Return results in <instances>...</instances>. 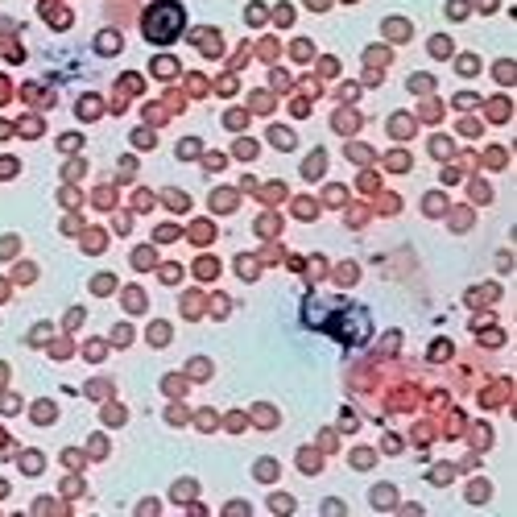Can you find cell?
<instances>
[{
  "label": "cell",
  "mask_w": 517,
  "mask_h": 517,
  "mask_svg": "<svg viewBox=\"0 0 517 517\" xmlns=\"http://www.w3.org/2000/svg\"><path fill=\"white\" fill-rule=\"evenodd\" d=\"M335 319H315V327H323L327 335H335L340 343H361L364 335H369V315L361 311V306H332Z\"/></svg>",
  "instance_id": "obj_1"
},
{
  "label": "cell",
  "mask_w": 517,
  "mask_h": 517,
  "mask_svg": "<svg viewBox=\"0 0 517 517\" xmlns=\"http://www.w3.org/2000/svg\"><path fill=\"white\" fill-rule=\"evenodd\" d=\"M183 9L178 5H170V0H162V5H154V9L146 13V21H141V30H146L149 42H174L178 30H183Z\"/></svg>",
  "instance_id": "obj_2"
}]
</instances>
